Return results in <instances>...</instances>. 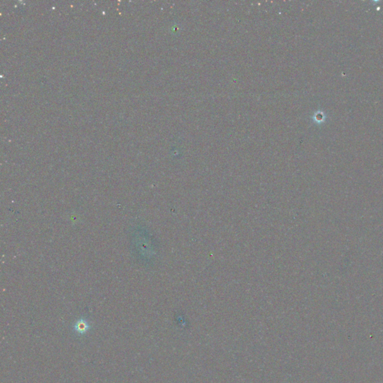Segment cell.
<instances>
[{
  "mask_svg": "<svg viewBox=\"0 0 383 383\" xmlns=\"http://www.w3.org/2000/svg\"><path fill=\"white\" fill-rule=\"evenodd\" d=\"M89 328H90V326L88 325V323H87L86 320H79L76 322V323L75 324L74 326V329L77 333L80 334V335H83V334H85L88 331Z\"/></svg>",
  "mask_w": 383,
  "mask_h": 383,
  "instance_id": "6da1fadb",
  "label": "cell"
}]
</instances>
